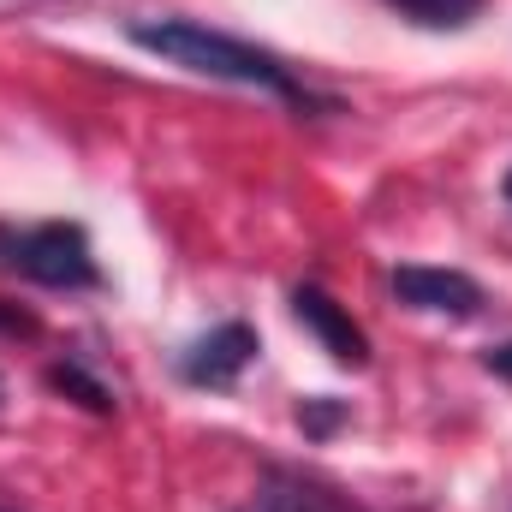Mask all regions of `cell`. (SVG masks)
<instances>
[{
	"mask_svg": "<svg viewBox=\"0 0 512 512\" xmlns=\"http://www.w3.org/2000/svg\"><path fill=\"white\" fill-rule=\"evenodd\" d=\"M298 423H304V435L322 441V435H334V429L346 423V405H340V399H304V405H298Z\"/></svg>",
	"mask_w": 512,
	"mask_h": 512,
	"instance_id": "cell-9",
	"label": "cell"
},
{
	"mask_svg": "<svg viewBox=\"0 0 512 512\" xmlns=\"http://www.w3.org/2000/svg\"><path fill=\"white\" fill-rule=\"evenodd\" d=\"M292 316L322 340V352H328L334 364H346V370H364V364H370V334H364L322 286H298V292H292Z\"/></svg>",
	"mask_w": 512,
	"mask_h": 512,
	"instance_id": "cell-5",
	"label": "cell"
},
{
	"mask_svg": "<svg viewBox=\"0 0 512 512\" xmlns=\"http://www.w3.org/2000/svg\"><path fill=\"white\" fill-rule=\"evenodd\" d=\"M393 298L411 310H429V316H459V322L483 310V286L465 268H429V262L393 268Z\"/></svg>",
	"mask_w": 512,
	"mask_h": 512,
	"instance_id": "cell-3",
	"label": "cell"
},
{
	"mask_svg": "<svg viewBox=\"0 0 512 512\" xmlns=\"http://www.w3.org/2000/svg\"><path fill=\"white\" fill-rule=\"evenodd\" d=\"M0 268L36 280V286H48V292H90V286H102L90 233H84L78 221L0 227Z\"/></svg>",
	"mask_w": 512,
	"mask_h": 512,
	"instance_id": "cell-2",
	"label": "cell"
},
{
	"mask_svg": "<svg viewBox=\"0 0 512 512\" xmlns=\"http://www.w3.org/2000/svg\"><path fill=\"white\" fill-rule=\"evenodd\" d=\"M131 42H137L143 54L167 60V66L197 72V78H221V84L262 90V96L286 102L292 114H334V108H340L334 96L310 90L280 54L256 48L245 36H227V30H215V24H203V18H137V24H131Z\"/></svg>",
	"mask_w": 512,
	"mask_h": 512,
	"instance_id": "cell-1",
	"label": "cell"
},
{
	"mask_svg": "<svg viewBox=\"0 0 512 512\" xmlns=\"http://www.w3.org/2000/svg\"><path fill=\"white\" fill-rule=\"evenodd\" d=\"M0 334H6V340H36V334H42V322H36L30 310H18V304H6V298H0Z\"/></svg>",
	"mask_w": 512,
	"mask_h": 512,
	"instance_id": "cell-10",
	"label": "cell"
},
{
	"mask_svg": "<svg viewBox=\"0 0 512 512\" xmlns=\"http://www.w3.org/2000/svg\"><path fill=\"white\" fill-rule=\"evenodd\" d=\"M262 352L256 346V328L251 322H221V328H209L203 340H191V352L179 358V376L191 387H233L245 370H251V358Z\"/></svg>",
	"mask_w": 512,
	"mask_h": 512,
	"instance_id": "cell-4",
	"label": "cell"
},
{
	"mask_svg": "<svg viewBox=\"0 0 512 512\" xmlns=\"http://www.w3.org/2000/svg\"><path fill=\"white\" fill-rule=\"evenodd\" d=\"M48 387L72 393V399H78L84 411H96V417H108V411H114V393H108V387L96 382V376H84L78 364H54V370H48Z\"/></svg>",
	"mask_w": 512,
	"mask_h": 512,
	"instance_id": "cell-8",
	"label": "cell"
},
{
	"mask_svg": "<svg viewBox=\"0 0 512 512\" xmlns=\"http://www.w3.org/2000/svg\"><path fill=\"white\" fill-rule=\"evenodd\" d=\"M251 512H358L346 495H334L328 483L316 477H298V471H268L262 495H256Z\"/></svg>",
	"mask_w": 512,
	"mask_h": 512,
	"instance_id": "cell-6",
	"label": "cell"
},
{
	"mask_svg": "<svg viewBox=\"0 0 512 512\" xmlns=\"http://www.w3.org/2000/svg\"><path fill=\"white\" fill-rule=\"evenodd\" d=\"M483 364H489L495 376H507V382H512V340H507V346H495V352H489Z\"/></svg>",
	"mask_w": 512,
	"mask_h": 512,
	"instance_id": "cell-11",
	"label": "cell"
},
{
	"mask_svg": "<svg viewBox=\"0 0 512 512\" xmlns=\"http://www.w3.org/2000/svg\"><path fill=\"white\" fill-rule=\"evenodd\" d=\"M501 197H507V203H512V167H507V179H501Z\"/></svg>",
	"mask_w": 512,
	"mask_h": 512,
	"instance_id": "cell-12",
	"label": "cell"
},
{
	"mask_svg": "<svg viewBox=\"0 0 512 512\" xmlns=\"http://www.w3.org/2000/svg\"><path fill=\"white\" fill-rule=\"evenodd\" d=\"M387 6L417 30H465V24H477V12L489 0H387Z\"/></svg>",
	"mask_w": 512,
	"mask_h": 512,
	"instance_id": "cell-7",
	"label": "cell"
}]
</instances>
